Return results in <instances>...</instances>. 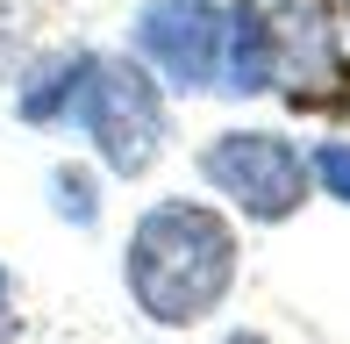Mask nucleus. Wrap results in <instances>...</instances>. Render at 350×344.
I'll list each match as a JSON object with an SVG mask.
<instances>
[{
  "label": "nucleus",
  "instance_id": "1",
  "mask_svg": "<svg viewBox=\"0 0 350 344\" xmlns=\"http://www.w3.org/2000/svg\"><path fill=\"white\" fill-rule=\"evenodd\" d=\"M129 302L157 330H193L236 280V230L200 201H157L129 237Z\"/></svg>",
  "mask_w": 350,
  "mask_h": 344
},
{
  "label": "nucleus",
  "instance_id": "2",
  "mask_svg": "<svg viewBox=\"0 0 350 344\" xmlns=\"http://www.w3.org/2000/svg\"><path fill=\"white\" fill-rule=\"evenodd\" d=\"M336 72V29L322 0H236L221 14V86L265 93V86H308Z\"/></svg>",
  "mask_w": 350,
  "mask_h": 344
},
{
  "label": "nucleus",
  "instance_id": "3",
  "mask_svg": "<svg viewBox=\"0 0 350 344\" xmlns=\"http://www.w3.org/2000/svg\"><path fill=\"white\" fill-rule=\"evenodd\" d=\"M72 122H86L93 151L115 165V180H143L165 151V101L143 58H86Z\"/></svg>",
  "mask_w": 350,
  "mask_h": 344
},
{
  "label": "nucleus",
  "instance_id": "4",
  "mask_svg": "<svg viewBox=\"0 0 350 344\" xmlns=\"http://www.w3.org/2000/svg\"><path fill=\"white\" fill-rule=\"evenodd\" d=\"M200 172H208L250 223H286V215H300V201H308V186H314L308 151L286 144V136H272V130H229V136H215V144L200 151Z\"/></svg>",
  "mask_w": 350,
  "mask_h": 344
},
{
  "label": "nucleus",
  "instance_id": "5",
  "mask_svg": "<svg viewBox=\"0 0 350 344\" xmlns=\"http://www.w3.org/2000/svg\"><path fill=\"white\" fill-rule=\"evenodd\" d=\"M136 51L172 86H215L221 79V8L208 0H150L136 14Z\"/></svg>",
  "mask_w": 350,
  "mask_h": 344
},
{
  "label": "nucleus",
  "instance_id": "6",
  "mask_svg": "<svg viewBox=\"0 0 350 344\" xmlns=\"http://www.w3.org/2000/svg\"><path fill=\"white\" fill-rule=\"evenodd\" d=\"M79 79H86V51L57 58V65H43L36 79L22 86V122H72V101H79Z\"/></svg>",
  "mask_w": 350,
  "mask_h": 344
},
{
  "label": "nucleus",
  "instance_id": "7",
  "mask_svg": "<svg viewBox=\"0 0 350 344\" xmlns=\"http://www.w3.org/2000/svg\"><path fill=\"white\" fill-rule=\"evenodd\" d=\"M51 201L65 208V223H79V230H86L93 215H100V201H93V180H86V165H57V172H51Z\"/></svg>",
  "mask_w": 350,
  "mask_h": 344
},
{
  "label": "nucleus",
  "instance_id": "8",
  "mask_svg": "<svg viewBox=\"0 0 350 344\" xmlns=\"http://www.w3.org/2000/svg\"><path fill=\"white\" fill-rule=\"evenodd\" d=\"M308 165H314V180H322L336 201H350V144H322Z\"/></svg>",
  "mask_w": 350,
  "mask_h": 344
},
{
  "label": "nucleus",
  "instance_id": "9",
  "mask_svg": "<svg viewBox=\"0 0 350 344\" xmlns=\"http://www.w3.org/2000/svg\"><path fill=\"white\" fill-rule=\"evenodd\" d=\"M0 344H14V316H8V273H0Z\"/></svg>",
  "mask_w": 350,
  "mask_h": 344
},
{
  "label": "nucleus",
  "instance_id": "10",
  "mask_svg": "<svg viewBox=\"0 0 350 344\" xmlns=\"http://www.w3.org/2000/svg\"><path fill=\"white\" fill-rule=\"evenodd\" d=\"M221 344H265V337H250V330H236V337H221Z\"/></svg>",
  "mask_w": 350,
  "mask_h": 344
},
{
  "label": "nucleus",
  "instance_id": "11",
  "mask_svg": "<svg viewBox=\"0 0 350 344\" xmlns=\"http://www.w3.org/2000/svg\"><path fill=\"white\" fill-rule=\"evenodd\" d=\"M343 14H350V0H343Z\"/></svg>",
  "mask_w": 350,
  "mask_h": 344
}]
</instances>
